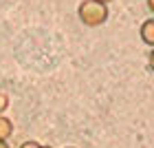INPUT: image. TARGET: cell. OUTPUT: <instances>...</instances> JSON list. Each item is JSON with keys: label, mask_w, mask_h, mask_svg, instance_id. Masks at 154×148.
I'll return each instance as SVG.
<instances>
[{"label": "cell", "mask_w": 154, "mask_h": 148, "mask_svg": "<svg viewBox=\"0 0 154 148\" xmlns=\"http://www.w3.org/2000/svg\"><path fill=\"white\" fill-rule=\"evenodd\" d=\"M20 148H42V146H40L38 142H24V144L20 146Z\"/></svg>", "instance_id": "5b68a950"}, {"label": "cell", "mask_w": 154, "mask_h": 148, "mask_svg": "<svg viewBox=\"0 0 154 148\" xmlns=\"http://www.w3.org/2000/svg\"><path fill=\"white\" fill-rule=\"evenodd\" d=\"M150 69L154 71V49H152V53H150Z\"/></svg>", "instance_id": "8992f818"}, {"label": "cell", "mask_w": 154, "mask_h": 148, "mask_svg": "<svg viewBox=\"0 0 154 148\" xmlns=\"http://www.w3.org/2000/svg\"><path fill=\"white\" fill-rule=\"evenodd\" d=\"M141 40L148 47H154V18L145 20V22L141 24Z\"/></svg>", "instance_id": "7a4b0ae2"}, {"label": "cell", "mask_w": 154, "mask_h": 148, "mask_svg": "<svg viewBox=\"0 0 154 148\" xmlns=\"http://www.w3.org/2000/svg\"><path fill=\"white\" fill-rule=\"evenodd\" d=\"M148 7H150V11L154 13V0H148Z\"/></svg>", "instance_id": "52a82bcc"}, {"label": "cell", "mask_w": 154, "mask_h": 148, "mask_svg": "<svg viewBox=\"0 0 154 148\" xmlns=\"http://www.w3.org/2000/svg\"><path fill=\"white\" fill-rule=\"evenodd\" d=\"M11 133H13V124H11V119L9 117H5V115H0V139H9L11 137Z\"/></svg>", "instance_id": "3957f363"}, {"label": "cell", "mask_w": 154, "mask_h": 148, "mask_svg": "<svg viewBox=\"0 0 154 148\" xmlns=\"http://www.w3.org/2000/svg\"><path fill=\"white\" fill-rule=\"evenodd\" d=\"M77 13H79V20L86 27H99L108 20V7L99 0H84Z\"/></svg>", "instance_id": "6da1fadb"}, {"label": "cell", "mask_w": 154, "mask_h": 148, "mask_svg": "<svg viewBox=\"0 0 154 148\" xmlns=\"http://www.w3.org/2000/svg\"><path fill=\"white\" fill-rule=\"evenodd\" d=\"M0 148H9V146H7V142H5V139H0Z\"/></svg>", "instance_id": "ba28073f"}, {"label": "cell", "mask_w": 154, "mask_h": 148, "mask_svg": "<svg viewBox=\"0 0 154 148\" xmlns=\"http://www.w3.org/2000/svg\"><path fill=\"white\" fill-rule=\"evenodd\" d=\"M99 2H103V5H108V2H112V0H99Z\"/></svg>", "instance_id": "9c48e42d"}, {"label": "cell", "mask_w": 154, "mask_h": 148, "mask_svg": "<svg viewBox=\"0 0 154 148\" xmlns=\"http://www.w3.org/2000/svg\"><path fill=\"white\" fill-rule=\"evenodd\" d=\"M42 148H51V146H42Z\"/></svg>", "instance_id": "30bf717a"}, {"label": "cell", "mask_w": 154, "mask_h": 148, "mask_svg": "<svg viewBox=\"0 0 154 148\" xmlns=\"http://www.w3.org/2000/svg\"><path fill=\"white\" fill-rule=\"evenodd\" d=\"M7 106H9V97H7L5 93H0V111H5Z\"/></svg>", "instance_id": "277c9868"}]
</instances>
